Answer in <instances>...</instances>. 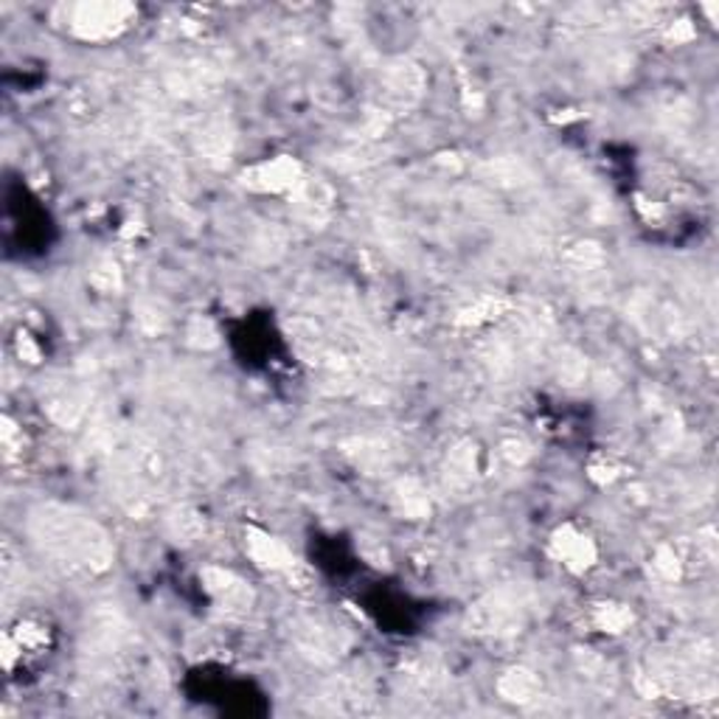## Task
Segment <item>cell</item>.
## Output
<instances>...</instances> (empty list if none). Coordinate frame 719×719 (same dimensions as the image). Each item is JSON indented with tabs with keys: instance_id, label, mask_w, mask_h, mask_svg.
Returning a JSON list of instances; mask_svg holds the SVG:
<instances>
[{
	"instance_id": "5",
	"label": "cell",
	"mask_w": 719,
	"mask_h": 719,
	"mask_svg": "<svg viewBox=\"0 0 719 719\" xmlns=\"http://www.w3.org/2000/svg\"><path fill=\"white\" fill-rule=\"evenodd\" d=\"M203 582H206V590L211 593L217 608H223L225 613H245V610L250 608L248 584L239 577H234L230 571L206 568V571H203Z\"/></svg>"
},
{
	"instance_id": "4",
	"label": "cell",
	"mask_w": 719,
	"mask_h": 719,
	"mask_svg": "<svg viewBox=\"0 0 719 719\" xmlns=\"http://www.w3.org/2000/svg\"><path fill=\"white\" fill-rule=\"evenodd\" d=\"M245 545H248L250 560H254L259 568H265V571L287 573V577H293V573L302 568V562L295 560L293 551H289L287 545L278 543L276 536L265 534V531L259 529H248V534H245Z\"/></svg>"
},
{
	"instance_id": "1",
	"label": "cell",
	"mask_w": 719,
	"mask_h": 719,
	"mask_svg": "<svg viewBox=\"0 0 719 719\" xmlns=\"http://www.w3.org/2000/svg\"><path fill=\"white\" fill-rule=\"evenodd\" d=\"M31 534L40 549L62 568L105 573L112 565V543L96 520L62 506H42L31 518Z\"/></svg>"
},
{
	"instance_id": "3",
	"label": "cell",
	"mask_w": 719,
	"mask_h": 719,
	"mask_svg": "<svg viewBox=\"0 0 719 719\" xmlns=\"http://www.w3.org/2000/svg\"><path fill=\"white\" fill-rule=\"evenodd\" d=\"M243 184L254 191H265V195H284V191L298 195L307 180H304V171L302 166H298V160L282 155V158L250 166L243 175Z\"/></svg>"
},
{
	"instance_id": "7",
	"label": "cell",
	"mask_w": 719,
	"mask_h": 719,
	"mask_svg": "<svg viewBox=\"0 0 719 719\" xmlns=\"http://www.w3.org/2000/svg\"><path fill=\"white\" fill-rule=\"evenodd\" d=\"M498 689H501V695L506 697V700L529 702L534 700L536 691H540V680H536V674L529 672V669H512V672L498 683Z\"/></svg>"
},
{
	"instance_id": "2",
	"label": "cell",
	"mask_w": 719,
	"mask_h": 719,
	"mask_svg": "<svg viewBox=\"0 0 719 719\" xmlns=\"http://www.w3.org/2000/svg\"><path fill=\"white\" fill-rule=\"evenodd\" d=\"M136 18V9L127 3H82L71 9V31L79 40L105 42L125 35Z\"/></svg>"
},
{
	"instance_id": "6",
	"label": "cell",
	"mask_w": 719,
	"mask_h": 719,
	"mask_svg": "<svg viewBox=\"0 0 719 719\" xmlns=\"http://www.w3.org/2000/svg\"><path fill=\"white\" fill-rule=\"evenodd\" d=\"M551 549H554L557 560L565 562V565L577 573L588 571V568L595 562L593 543H590L582 531L573 529V525H562V529H557L554 540H551Z\"/></svg>"
},
{
	"instance_id": "8",
	"label": "cell",
	"mask_w": 719,
	"mask_h": 719,
	"mask_svg": "<svg viewBox=\"0 0 719 719\" xmlns=\"http://www.w3.org/2000/svg\"><path fill=\"white\" fill-rule=\"evenodd\" d=\"M595 621H599V627L604 632L619 636V632H624L632 624V613L627 608H621V604H602L599 613H595Z\"/></svg>"
}]
</instances>
